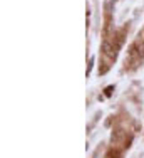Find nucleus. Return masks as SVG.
Here are the masks:
<instances>
[{
  "label": "nucleus",
  "mask_w": 144,
  "mask_h": 158,
  "mask_svg": "<svg viewBox=\"0 0 144 158\" xmlns=\"http://www.w3.org/2000/svg\"><path fill=\"white\" fill-rule=\"evenodd\" d=\"M134 46L139 49V51H138V52H139V56H142V57H144V44H141V42H139V40H138V42H136Z\"/></svg>",
  "instance_id": "nucleus-2"
},
{
  "label": "nucleus",
  "mask_w": 144,
  "mask_h": 158,
  "mask_svg": "<svg viewBox=\"0 0 144 158\" xmlns=\"http://www.w3.org/2000/svg\"><path fill=\"white\" fill-rule=\"evenodd\" d=\"M107 158H121V153L116 152V150H111V152L107 153Z\"/></svg>",
  "instance_id": "nucleus-3"
},
{
  "label": "nucleus",
  "mask_w": 144,
  "mask_h": 158,
  "mask_svg": "<svg viewBox=\"0 0 144 158\" xmlns=\"http://www.w3.org/2000/svg\"><path fill=\"white\" fill-rule=\"evenodd\" d=\"M102 51H104L107 56H111V57H116V52H114V49H112V46H111L109 42H104V44H102Z\"/></svg>",
  "instance_id": "nucleus-1"
},
{
  "label": "nucleus",
  "mask_w": 144,
  "mask_h": 158,
  "mask_svg": "<svg viewBox=\"0 0 144 158\" xmlns=\"http://www.w3.org/2000/svg\"><path fill=\"white\" fill-rule=\"evenodd\" d=\"M111 7H112V0H106V10H107V14H111Z\"/></svg>",
  "instance_id": "nucleus-5"
},
{
  "label": "nucleus",
  "mask_w": 144,
  "mask_h": 158,
  "mask_svg": "<svg viewBox=\"0 0 144 158\" xmlns=\"http://www.w3.org/2000/svg\"><path fill=\"white\" fill-rule=\"evenodd\" d=\"M112 91H114V86H107V88H106V93H104V94L109 98V96L112 94Z\"/></svg>",
  "instance_id": "nucleus-4"
}]
</instances>
